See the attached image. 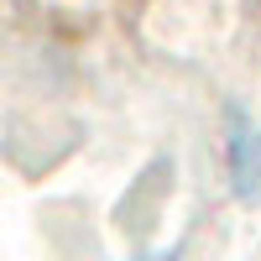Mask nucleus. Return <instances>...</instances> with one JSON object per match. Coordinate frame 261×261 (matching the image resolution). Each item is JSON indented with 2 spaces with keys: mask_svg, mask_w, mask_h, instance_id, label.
<instances>
[{
  "mask_svg": "<svg viewBox=\"0 0 261 261\" xmlns=\"http://www.w3.org/2000/svg\"><path fill=\"white\" fill-rule=\"evenodd\" d=\"M225 167H230V193L241 204H261V125L256 120H230L225 136Z\"/></svg>",
  "mask_w": 261,
  "mask_h": 261,
  "instance_id": "f257e3e1",
  "label": "nucleus"
},
{
  "mask_svg": "<svg viewBox=\"0 0 261 261\" xmlns=\"http://www.w3.org/2000/svg\"><path fill=\"white\" fill-rule=\"evenodd\" d=\"M136 261H178V251H141Z\"/></svg>",
  "mask_w": 261,
  "mask_h": 261,
  "instance_id": "f03ea898",
  "label": "nucleus"
}]
</instances>
